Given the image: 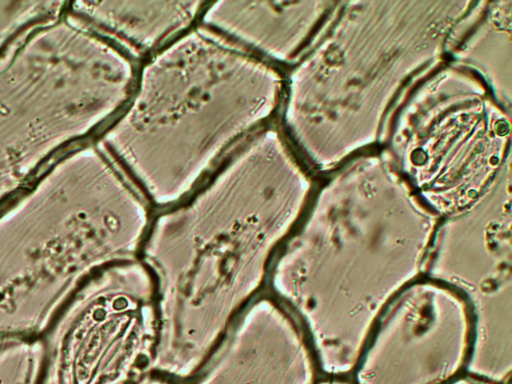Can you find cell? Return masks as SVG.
<instances>
[{"label": "cell", "mask_w": 512, "mask_h": 384, "mask_svg": "<svg viewBox=\"0 0 512 384\" xmlns=\"http://www.w3.org/2000/svg\"><path fill=\"white\" fill-rule=\"evenodd\" d=\"M307 186L273 130L253 135L188 197L155 211L139 253L156 290L151 371L184 384L267 292Z\"/></svg>", "instance_id": "6da1fadb"}, {"label": "cell", "mask_w": 512, "mask_h": 384, "mask_svg": "<svg viewBox=\"0 0 512 384\" xmlns=\"http://www.w3.org/2000/svg\"><path fill=\"white\" fill-rule=\"evenodd\" d=\"M437 227L394 189L332 190L305 210L267 292L301 326L322 376H351L384 309L424 276Z\"/></svg>", "instance_id": "7a4b0ae2"}, {"label": "cell", "mask_w": 512, "mask_h": 384, "mask_svg": "<svg viewBox=\"0 0 512 384\" xmlns=\"http://www.w3.org/2000/svg\"><path fill=\"white\" fill-rule=\"evenodd\" d=\"M279 89L271 67L197 28L146 63L108 141L128 180L162 210L188 197L228 145L271 115Z\"/></svg>", "instance_id": "3957f363"}, {"label": "cell", "mask_w": 512, "mask_h": 384, "mask_svg": "<svg viewBox=\"0 0 512 384\" xmlns=\"http://www.w3.org/2000/svg\"><path fill=\"white\" fill-rule=\"evenodd\" d=\"M473 337L466 301L422 276L379 316L350 378L354 384H446L465 373Z\"/></svg>", "instance_id": "277c9868"}, {"label": "cell", "mask_w": 512, "mask_h": 384, "mask_svg": "<svg viewBox=\"0 0 512 384\" xmlns=\"http://www.w3.org/2000/svg\"><path fill=\"white\" fill-rule=\"evenodd\" d=\"M438 225L425 274L467 303L474 337L465 373L493 384L512 374V243L510 222Z\"/></svg>", "instance_id": "5b68a950"}, {"label": "cell", "mask_w": 512, "mask_h": 384, "mask_svg": "<svg viewBox=\"0 0 512 384\" xmlns=\"http://www.w3.org/2000/svg\"><path fill=\"white\" fill-rule=\"evenodd\" d=\"M321 376L301 326L266 292L238 316L184 384H316Z\"/></svg>", "instance_id": "8992f818"}, {"label": "cell", "mask_w": 512, "mask_h": 384, "mask_svg": "<svg viewBox=\"0 0 512 384\" xmlns=\"http://www.w3.org/2000/svg\"><path fill=\"white\" fill-rule=\"evenodd\" d=\"M293 5L270 1H219L203 9V28L229 43L273 58L291 51L302 22Z\"/></svg>", "instance_id": "52a82bcc"}, {"label": "cell", "mask_w": 512, "mask_h": 384, "mask_svg": "<svg viewBox=\"0 0 512 384\" xmlns=\"http://www.w3.org/2000/svg\"><path fill=\"white\" fill-rule=\"evenodd\" d=\"M204 5L202 1H122L100 4L95 12L132 53L141 54L186 29Z\"/></svg>", "instance_id": "ba28073f"}, {"label": "cell", "mask_w": 512, "mask_h": 384, "mask_svg": "<svg viewBox=\"0 0 512 384\" xmlns=\"http://www.w3.org/2000/svg\"><path fill=\"white\" fill-rule=\"evenodd\" d=\"M446 384H493V383L484 381L482 379H479L472 375L464 373Z\"/></svg>", "instance_id": "9c48e42d"}]
</instances>
